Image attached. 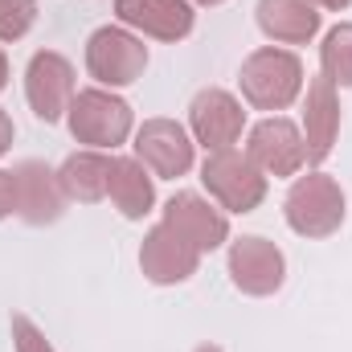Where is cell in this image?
Instances as JSON below:
<instances>
[{
    "instance_id": "obj_10",
    "label": "cell",
    "mask_w": 352,
    "mask_h": 352,
    "mask_svg": "<svg viewBox=\"0 0 352 352\" xmlns=\"http://www.w3.org/2000/svg\"><path fill=\"white\" fill-rule=\"evenodd\" d=\"M12 184H16V217L29 226H54L66 213V192L54 168H45L41 160H21L12 168Z\"/></svg>"
},
{
    "instance_id": "obj_2",
    "label": "cell",
    "mask_w": 352,
    "mask_h": 352,
    "mask_svg": "<svg viewBox=\"0 0 352 352\" xmlns=\"http://www.w3.org/2000/svg\"><path fill=\"white\" fill-rule=\"evenodd\" d=\"M238 82H242V94H246L250 107H258V111H287L299 98V90H303V62L291 50L266 45V50H254L242 62Z\"/></svg>"
},
{
    "instance_id": "obj_12",
    "label": "cell",
    "mask_w": 352,
    "mask_h": 352,
    "mask_svg": "<svg viewBox=\"0 0 352 352\" xmlns=\"http://www.w3.org/2000/svg\"><path fill=\"white\" fill-rule=\"evenodd\" d=\"M164 226L173 230L176 238H184L197 254H209L217 250L226 238H230V221L221 209H213L205 197L197 192H176L173 201L164 205Z\"/></svg>"
},
{
    "instance_id": "obj_23",
    "label": "cell",
    "mask_w": 352,
    "mask_h": 352,
    "mask_svg": "<svg viewBox=\"0 0 352 352\" xmlns=\"http://www.w3.org/2000/svg\"><path fill=\"white\" fill-rule=\"evenodd\" d=\"M8 148H12V119L0 111V156H4Z\"/></svg>"
},
{
    "instance_id": "obj_14",
    "label": "cell",
    "mask_w": 352,
    "mask_h": 352,
    "mask_svg": "<svg viewBox=\"0 0 352 352\" xmlns=\"http://www.w3.org/2000/svg\"><path fill=\"white\" fill-rule=\"evenodd\" d=\"M336 135H340V98L336 87L316 74L307 82V102H303V144H307V160L311 164H324L336 148Z\"/></svg>"
},
{
    "instance_id": "obj_18",
    "label": "cell",
    "mask_w": 352,
    "mask_h": 352,
    "mask_svg": "<svg viewBox=\"0 0 352 352\" xmlns=\"http://www.w3.org/2000/svg\"><path fill=\"white\" fill-rule=\"evenodd\" d=\"M58 180H62V192L70 201H82V205H94L107 197V180H111V156L102 152H74L66 156V164L58 168Z\"/></svg>"
},
{
    "instance_id": "obj_9",
    "label": "cell",
    "mask_w": 352,
    "mask_h": 352,
    "mask_svg": "<svg viewBox=\"0 0 352 352\" xmlns=\"http://www.w3.org/2000/svg\"><path fill=\"white\" fill-rule=\"evenodd\" d=\"M230 278L242 295H254V299H266L283 287L287 278V258L274 242H266L258 234L250 238H238L230 246Z\"/></svg>"
},
{
    "instance_id": "obj_22",
    "label": "cell",
    "mask_w": 352,
    "mask_h": 352,
    "mask_svg": "<svg viewBox=\"0 0 352 352\" xmlns=\"http://www.w3.org/2000/svg\"><path fill=\"white\" fill-rule=\"evenodd\" d=\"M16 213V184H12V173H0V221Z\"/></svg>"
},
{
    "instance_id": "obj_11",
    "label": "cell",
    "mask_w": 352,
    "mask_h": 352,
    "mask_svg": "<svg viewBox=\"0 0 352 352\" xmlns=\"http://www.w3.org/2000/svg\"><path fill=\"white\" fill-rule=\"evenodd\" d=\"M135 160L164 180H176L192 168V140L173 119H148L135 131Z\"/></svg>"
},
{
    "instance_id": "obj_21",
    "label": "cell",
    "mask_w": 352,
    "mask_h": 352,
    "mask_svg": "<svg viewBox=\"0 0 352 352\" xmlns=\"http://www.w3.org/2000/svg\"><path fill=\"white\" fill-rule=\"evenodd\" d=\"M12 344H16V352H54L50 349V340H45V332L29 320V316H12Z\"/></svg>"
},
{
    "instance_id": "obj_20",
    "label": "cell",
    "mask_w": 352,
    "mask_h": 352,
    "mask_svg": "<svg viewBox=\"0 0 352 352\" xmlns=\"http://www.w3.org/2000/svg\"><path fill=\"white\" fill-rule=\"evenodd\" d=\"M37 21V0H0V41H21Z\"/></svg>"
},
{
    "instance_id": "obj_5",
    "label": "cell",
    "mask_w": 352,
    "mask_h": 352,
    "mask_svg": "<svg viewBox=\"0 0 352 352\" xmlns=\"http://www.w3.org/2000/svg\"><path fill=\"white\" fill-rule=\"evenodd\" d=\"M148 66V45L131 37L127 29L102 25L87 41V70L102 87H131Z\"/></svg>"
},
{
    "instance_id": "obj_24",
    "label": "cell",
    "mask_w": 352,
    "mask_h": 352,
    "mask_svg": "<svg viewBox=\"0 0 352 352\" xmlns=\"http://www.w3.org/2000/svg\"><path fill=\"white\" fill-rule=\"evenodd\" d=\"M311 4H316V8H336V12H340V8H349L352 0H311Z\"/></svg>"
},
{
    "instance_id": "obj_26",
    "label": "cell",
    "mask_w": 352,
    "mask_h": 352,
    "mask_svg": "<svg viewBox=\"0 0 352 352\" xmlns=\"http://www.w3.org/2000/svg\"><path fill=\"white\" fill-rule=\"evenodd\" d=\"M197 352H221V349H217V344H201Z\"/></svg>"
},
{
    "instance_id": "obj_4",
    "label": "cell",
    "mask_w": 352,
    "mask_h": 352,
    "mask_svg": "<svg viewBox=\"0 0 352 352\" xmlns=\"http://www.w3.org/2000/svg\"><path fill=\"white\" fill-rule=\"evenodd\" d=\"M201 180L209 188V197L221 201V209L230 213H254L266 197V176L254 168L250 156L226 148V152H209L201 164Z\"/></svg>"
},
{
    "instance_id": "obj_3",
    "label": "cell",
    "mask_w": 352,
    "mask_h": 352,
    "mask_svg": "<svg viewBox=\"0 0 352 352\" xmlns=\"http://www.w3.org/2000/svg\"><path fill=\"white\" fill-rule=\"evenodd\" d=\"M66 123H70V135L78 144H90L94 152L119 148L131 135V107L111 90H78L66 111Z\"/></svg>"
},
{
    "instance_id": "obj_15",
    "label": "cell",
    "mask_w": 352,
    "mask_h": 352,
    "mask_svg": "<svg viewBox=\"0 0 352 352\" xmlns=\"http://www.w3.org/2000/svg\"><path fill=\"white\" fill-rule=\"evenodd\" d=\"M115 16L156 41H180L192 33V8L184 0H115Z\"/></svg>"
},
{
    "instance_id": "obj_16",
    "label": "cell",
    "mask_w": 352,
    "mask_h": 352,
    "mask_svg": "<svg viewBox=\"0 0 352 352\" xmlns=\"http://www.w3.org/2000/svg\"><path fill=\"white\" fill-rule=\"evenodd\" d=\"M254 16L266 37L283 45H303L320 33V8L311 0H258Z\"/></svg>"
},
{
    "instance_id": "obj_8",
    "label": "cell",
    "mask_w": 352,
    "mask_h": 352,
    "mask_svg": "<svg viewBox=\"0 0 352 352\" xmlns=\"http://www.w3.org/2000/svg\"><path fill=\"white\" fill-rule=\"evenodd\" d=\"M246 156L254 160V168L263 176H295L307 164V144H303V131L291 119L270 115V119L250 127Z\"/></svg>"
},
{
    "instance_id": "obj_19",
    "label": "cell",
    "mask_w": 352,
    "mask_h": 352,
    "mask_svg": "<svg viewBox=\"0 0 352 352\" xmlns=\"http://www.w3.org/2000/svg\"><path fill=\"white\" fill-rule=\"evenodd\" d=\"M320 74L332 87H352V25H336L320 45Z\"/></svg>"
},
{
    "instance_id": "obj_6",
    "label": "cell",
    "mask_w": 352,
    "mask_h": 352,
    "mask_svg": "<svg viewBox=\"0 0 352 352\" xmlns=\"http://www.w3.org/2000/svg\"><path fill=\"white\" fill-rule=\"evenodd\" d=\"M25 98L41 123H58L74 102V66L54 50H37L25 66Z\"/></svg>"
},
{
    "instance_id": "obj_17",
    "label": "cell",
    "mask_w": 352,
    "mask_h": 352,
    "mask_svg": "<svg viewBox=\"0 0 352 352\" xmlns=\"http://www.w3.org/2000/svg\"><path fill=\"white\" fill-rule=\"evenodd\" d=\"M107 197L115 201V209H119L127 221H140V217H148L152 205H156V184H152V176H148V168H144L140 160L119 156V160H111Z\"/></svg>"
},
{
    "instance_id": "obj_1",
    "label": "cell",
    "mask_w": 352,
    "mask_h": 352,
    "mask_svg": "<svg viewBox=\"0 0 352 352\" xmlns=\"http://www.w3.org/2000/svg\"><path fill=\"white\" fill-rule=\"evenodd\" d=\"M283 217L299 238H332L344 226V188L328 173L299 176L283 201Z\"/></svg>"
},
{
    "instance_id": "obj_25",
    "label": "cell",
    "mask_w": 352,
    "mask_h": 352,
    "mask_svg": "<svg viewBox=\"0 0 352 352\" xmlns=\"http://www.w3.org/2000/svg\"><path fill=\"white\" fill-rule=\"evenodd\" d=\"M8 87V58H4V50H0V90Z\"/></svg>"
},
{
    "instance_id": "obj_27",
    "label": "cell",
    "mask_w": 352,
    "mask_h": 352,
    "mask_svg": "<svg viewBox=\"0 0 352 352\" xmlns=\"http://www.w3.org/2000/svg\"><path fill=\"white\" fill-rule=\"evenodd\" d=\"M197 4H226V0H197Z\"/></svg>"
},
{
    "instance_id": "obj_7",
    "label": "cell",
    "mask_w": 352,
    "mask_h": 352,
    "mask_svg": "<svg viewBox=\"0 0 352 352\" xmlns=\"http://www.w3.org/2000/svg\"><path fill=\"white\" fill-rule=\"evenodd\" d=\"M188 127H192V140L205 152H226V148L238 144V135L246 127V111L230 90L209 87L188 102Z\"/></svg>"
},
{
    "instance_id": "obj_13",
    "label": "cell",
    "mask_w": 352,
    "mask_h": 352,
    "mask_svg": "<svg viewBox=\"0 0 352 352\" xmlns=\"http://www.w3.org/2000/svg\"><path fill=\"white\" fill-rule=\"evenodd\" d=\"M197 263H201V254H197L184 238H176L164 221H160L156 230L144 234V246H140V270H144L148 283H156V287L184 283V278L197 274Z\"/></svg>"
}]
</instances>
